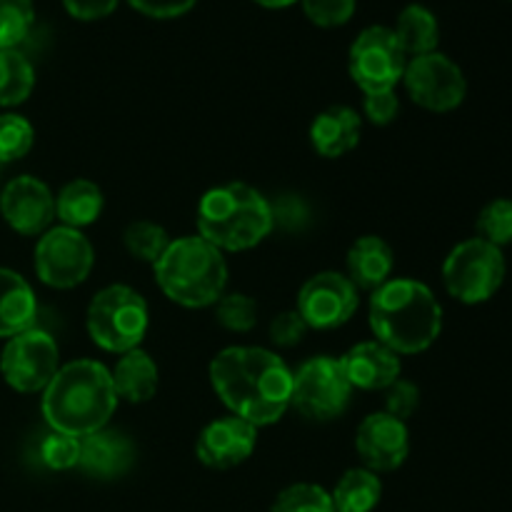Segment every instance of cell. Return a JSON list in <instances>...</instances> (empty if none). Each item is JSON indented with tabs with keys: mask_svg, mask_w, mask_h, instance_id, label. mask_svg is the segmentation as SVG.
<instances>
[{
	"mask_svg": "<svg viewBox=\"0 0 512 512\" xmlns=\"http://www.w3.org/2000/svg\"><path fill=\"white\" fill-rule=\"evenodd\" d=\"M210 383L225 408L255 428L278 423L290 410L293 370L273 350L248 345L220 350L210 363Z\"/></svg>",
	"mask_w": 512,
	"mask_h": 512,
	"instance_id": "cell-1",
	"label": "cell"
},
{
	"mask_svg": "<svg viewBox=\"0 0 512 512\" xmlns=\"http://www.w3.org/2000/svg\"><path fill=\"white\" fill-rule=\"evenodd\" d=\"M118 395L103 363L75 360L63 365L43 390V418L50 430L73 438L98 433L113 418Z\"/></svg>",
	"mask_w": 512,
	"mask_h": 512,
	"instance_id": "cell-2",
	"label": "cell"
},
{
	"mask_svg": "<svg viewBox=\"0 0 512 512\" xmlns=\"http://www.w3.org/2000/svg\"><path fill=\"white\" fill-rule=\"evenodd\" d=\"M370 330L398 355L428 350L443 330V308L420 280L395 278L370 295Z\"/></svg>",
	"mask_w": 512,
	"mask_h": 512,
	"instance_id": "cell-3",
	"label": "cell"
},
{
	"mask_svg": "<svg viewBox=\"0 0 512 512\" xmlns=\"http://www.w3.org/2000/svg\"><path fill=\"white\" fill-rule=\"evenodd\" d=\"M273 230L270 200L245 183H228L208 190L198 205V233L223 250H250Z\"/></svg>",
	"mask_w": 512,
	"mask_h": 512,
	"instance_id": "cell-4",
	"label": "cell"
},
{
	"mask_svg": "<svg viewBox=\"0 0 512 512\" xmlns=\"http://www.w3.org/2000/svg\"><path fill=\"white\" fill-rule=\"evenodd\" d=\"M153 268L155 283L165 298L183 308L215 305L228 288V263L223 253L200 235L173 240Z\"/></svg>",
	"mask_w": 512,
	"mask_h": 512,
	"instance_id": "cell-5",
	"label": "cell"
},
{
	"mask_svg": "<svg viewBox=\"0 0 512 512\" xmlns=\"http://www.w3.org/2000/svg\"><path fill=\"white\" fill-rule=\"evenodd\" d=\"M85 325L98 348L125 355L148 333V303L128 285H108L90 300Z\"/></svg>",
	"mask_w": 512,
	"mask_h": 512,
	"instance_id": "cell-6",
	"label": "cell"
},
{
	"mask_svg": "<svg viewBox=\"0 0 512 512\" xmlns=\"http://www.w3.org/2000/svg\"><path fill=\"white\" fill-rule=\"evenodd\" d=\"M503 250L480 238L463 240L443 263V283L455 300L478 305L493 298L505 280Z\"/></svg>",
	"mask_w": 512,
	"mask_h": 512,
	"instance_id": "cell-7",
	"label": "cell"
},
{
	"mask_svg": "<svg viewBox=\"0 0 512 512\" xmlns=\"http://www.w3.org/2000/svg\"><path fill=\"white\" fill-rule=\"evenodd\" d=\"M353 385L345 378L340 358L318 355L310 358L293 373V398L290 408L315 423H328L340 418L350 403Z\"/></svg>",
	"mask_w": 512,
	"mask_h": 512,
	"instance_id": "cell-8",
	"label": "cell"
},
{
	"mask_svg": "<svg viewBox=\"0 0 512 512\" xmlns=\"http://www.w3.org/2000/svg\"><path fill=\"white\" fill-rule=\"evenodd\" d=\"M408 60L393 28L370 25L350 45L348 70L363 93H378V90H395V85L403 80Z\"/></svg>",
	"mask_w": 512,
	"mask_h": 512,
	"instance_id": "cell-9",
	"label": "cell"
},
{
	"mask_svg": "<svg viewBox=\"0 0 512 512\" xmlns=\"http://www.w3.org/2000/svg\"><path fill=\"white\" fill-rule=\"evenodd\" d=\"M60 370V350L53 335L28 328L13 335L0 355V373L18 393H40Z\"/></svg>",
	"mask_w": 512,
	"mask_h": 512,
	"instance_id": "cell-10",
	"label": "cell"
},
{
	"mask_svg": "<svg viewBox=\"0 0 512 512\" xmlns=\"http://www.w3.org/2000/svg\"><path fill=\"white\" fill-rule=\"evenodd\" d=\"M93 265V245L75 228L58 225L45 230L35 245V273L55 290H70L80 285L90 275Z\"/></svg>",
	"mask_w": 512,
	"mask_h": 512,
	"instance_id": "cell-11",
	"label": "cell"
},
{
	"mask_svg": "<svg viewBox=\"0 0 512 512\" xmlns=\"http://www.w3.org/2000/svg\"><path fill=\"white\" fill-rule=\"evenodd\" d=\"M410 100L433 113H448L463 105L468 80L460 65L443 53H425L410 58L403 73Z\"/></svg>",
	"mask_w": 512,
	"mask_h": 512,
	"instance_id": "cell-12",
	"label": "cell"
},
{
	"mask_svg": "<svg viewBox=\"0 0 512 512\" xmlns=\"http://www.w3.org/2000/svg\"><path fill=\"white\" fill-rule=\"evenodd\" d=\"M300 318L315 330H333L348 323L358 310V288L343 273L313 275L298 293Z\"/></svg>",
	"mask_w": 512,
	"mask_h": 512,
	"instance_id": "cell-13",
	"label": "cell"
},
{
	"mask_svg": "<svg viewBox=\"0 0 512 512\" xmlns=\"http://www.w3.org/2000/svg\"><path fill=\"white\" fill-rule=\"evenodd\" d=\"M355 450L373 473H393L410 453V433L403 420L388 413H373L358 425Z\"/></svg>",
	"mask_w": 512,
	"mask_h": 512,
	"instance_id": "cell-14",
	"label": "cell"
},
{
	"mask_svg": "<svg viewBox=\"0 0 512 512\" xmlns=\"http://www.w3.org/2000/svg\"><path fill=\"white\" fill-rule=\"evenodd\" d=\"M0 213L20 235H43L55 218V198L43 180L20 175L0 193Z\"/></svg>",
	"mask_w": 512,
	"mask_h": 512,
	"instance_id": "cell-15",
	"label": "cell"
},
{
	"mask_svg": "<svg viewBox=\"0 0 512 512\" xmlns=\"http://www.w3.org/2000/svg\"><path fill=\"white\" fill-rule=\"evenodd\" d=\"M258 445V428L228 415L203 428L195 443V455L205 468L230 470L243 465Z\"/></svg>",
	"mask_w": 512,
	"mask_h": 512,
	"instance_id": "cell-16",
	"label": "cell"
},
{
	"mask_svg": "<svg viewBox=\"0 0 512 512\" xmlns=\"http://www.w3.org/2000/svg\"><path fill=\"white\" fill-rule=\"evenodd\" d=\"M340 365H343L348 383L360 390H385L400 378L398 353H393L388 345L378 343V340L353 345L340 358Z\"/></svg>",
	"mask_w": 512,
	"mask_h": 512,
	"instance_id": "cell-17",
	"label": "cell"
},
{
	"mask_svg": "<svg viewBox=\"0 0 512 512\" xmlns=\"http://www.w3.org/2000/svg\"><path fill=\"white\" fill-rule=\"evenodd\" d=\"M135 463V448L123 433L115 430H98L80 438V460L78 468L93 478H118L128 473Z\"/></svg>",
	"mask_w": 512,
	"mask_h": 512,
	"instance_id": "cell-18",
	"label": "cell"
},
{
	"mask_svg": "<svg viewBox=\"0 0 512 512\" xmlns=\"http://www.w3.org/2000/svg\"><path fill=\"white\" fill-rule=\"evenodd\" d=\"M345 265H348V275L345 278L355 288L375 293V290L383 288L390 280L395 255L393 248L383 238H378V235H363V238L350 245Z\"/></svg>",
	"mask_w": 512,
	"mask_h": 512,
	"instance_id": "cell-19",
	"label": "cell"
},
{
	"mask_svg": "<svg viewBox=\"0 0 512 512\" xmlns=\"http://www.w3.org/2000/svg\"><path fill=\"white\" fill-rule=\"evenodd\" d=\"M363 120L348 105L323 110L310 125V143L323 158H340L360 143Z\"/></svg>",
	"mask_w": 512,
	"mask_h": 512,
	"instance_id": "cell-20",
	"label": "cell"
},
{
	"mask_svg": "<svg viewBox=\"0 0 512 512\" xmlns=\"http://www.w3.org/2000/svg\"><path fill=\"white\" fill-rule=\"evenodd\" d=\"M38 303L23 275L0 268V338H13L33 328Z\"/></svg>",
	"mask_w": 512,
	"mask_h": 512,
	"instance_id": "cell-21",
	"label": "cell"
},
{
	"mask_svg": "<svg viewBox=\"0 0 512 512\" xmlns=\"http://www.w3.org/2000/svg\"><path fill=\"white\" fill-rule=\"evenodd\" d=\"M110 375H113V388L118 400L123 398L128 403H148L158 393V365L140 348L125 353Z\"/></svg>",
	"mask_w": 512,
	"mask_h": 512,
	"instance_id": "cell-22",
	"label": "cell"
},
{
	"mask_svg": "<svg viewBox=\"0 0 512 512\" xmlns=\"http://www.w3.org/2000/svg\"><path fill=\"white\" fill-rule=\"evenodd\" d=\"M393 33L408 58H418V55L438 50L440 23L433 10L420 3H410L400 10Z\"/></svg>",
	"mask_w": 512,
	"mask_h": 512,
	"instance_id": "cell-23",
	"label": "cell"
},
{
	"mask_svg": "<svg viewBox=\"0 0 512 512\" xmlns=\"http://www.w3.org/2000/svg\"><path fill=\"white\" fill-rule=\"evenodd\" d=\"M100 213H103V190L85 178L68 183L55 198V215L63 220L65 228H85L95 223Z\"/></svg>",
	"mask_w": 512,
	"mask_h": 512,
	"instance_id": "cell-24",
	"label": "cell"
},
{
	"mask_svg": "<svg viewBox=\"0 0 512 512\" xmlns=\"http://www.w3.org/2000/svg\"><path fill=\"white\" fill-rule=\"evenodd\" d=\"M330 498L335 512H373L383 498V483L373 470L353 468L338 480Z\"/></svg>",
	"mask_w": 512,
	"mask_h": 512,
	"instance_id": "cell-25",
	"label": "cell"
},
{
	"mask_svg": "<svg viewBox=\"0 0 512 512\" xmlns=\"http://www.w3.org/2000/svg\"><path fill=\"white\" fill-rule=\"evenodd\" d=\"M35 88V70L20 50H0V105L15 108L25 103Z\"/></svg>",
	"mask_w": 512,
	"mask_h": 512,
	"instance_id": "cell-26",
	"label": "cell"
},
{
	"mask_svg": "<svg viewBox=\"0 0 512 512\" xmlns=\"http://www.w3.org/2000/svg\"><path fill=\"white\" fill-rule=\"evenodd\" d=\"M123 243L133 258L155 265L163 258V253L168 250V245L173 243V240L168 238L163 225L150 223V220H138V223H130L128 228H125Z\"/></svg>",
	"mask_w": 512,
	"mask_h": 512,
	"instance_id": "cell-27",
	"label": "cell"
},
{
	"mask_svg": "<svg viewBox=\"0 0 512 512\" xmlns=\"http://www.w3.org/2000/svg\"><path fill=\"white\" fill-rule=\"evenodd\" d=\"M35 23L33 0H0V50L18 48Z\"/></svg>",
	"mask_w": 512,
	"mask_h": 512,
	"instance_id": "cell-28",
	"label": "cell"
},
{
	"mask_svg": "<svg viewBox=\"0 0 512 512\" xmlns=\"http://www.w3.org/2000/svg\"><path fill=\"white\" fill-rule=\"evenodd\" d=\"M270 512H335L333 498L315 483H295L275 498Z\"/></svg>",
	"mask_w": 512,
	"mask_h": 512,
	"instance_id": "cell-29",
	"label": "cell"
},
{
	"mask_svg": "<svg viewBox=\"0 0 512 512\" xmlns=\"http://www.w3.org/2000/svg\"><path fill=\"white\" fill-rule=\"evenodd\" d=\"M478 238L485 243L503 248L512 243V200L510 198H495L480 210L478 215Z\"/></svg>",
	"mask_w": 512,
	"mask_h": 512,
	"instance_id": "cell-30",
	"label": "cell"
},
{
	"mask_svg": "<svg viewBox=\"0 0 512 512\" xmlns=\"http://www.w3.org/2000/svg\"><path fill=\"white\" fill-rule=\"evenodd\" d=\"M35 143V130L23 115H0V165L25 158Z\"/></svg>",
	"mask_w": 512,
	"mask_h": 512,
	"instance_id": "cell-31",
	"label": "cell"
},
{
	"mask_svg": "<svg viewBox=\"0 0 512 512\" xmlns=\"http://www.w3.org/2000/svg\"><path fill=\"white\" fill-rule=\"evenodd\" d=\"M215 318L230 333H248L258 323V303L245 293H225L215 303Z\"/></svg>",
	"mask_w": 512,
	"mask_h": 512,
	"instance_id": "cell-32",
	"label": "cell"
},
{
	"mask_svg": "<svg viewBox=\"0 0 512 512\" xmlns=\"http://www.w3.org/2000/svg\"><path fill=\"white\" fill-rule=\"evenodd\" d=\"M40 460L43 465H48L50 470H70L78 468L80 460V438H73V435L63 433H50L45 435L43 443L38 448Z\"/></svg>",
	"mask_w": 512,
	"mask_h": 512,
	"instance_id": "cell-33",
	"label": "cell"
},
{
	"mask_svg": "<svg viewBox=\"0 0 512 512\" xmlns=\"http://www.w3.org/2000/svg\"><path fill=\"white\" fill-rule=\"evenodd\" d=\"M300 5L318 28H340L355 15L358 0H300Z\"/></svg>",
	"mask_w": 512,
	"mask_h": 512,
	"instance_id": "cell-34",
	"label": "cell"
},
{
	"mask_svg": "<svg viewBox=\"0 0 512 512\" xmlns=\"http://www.w3.org/2000/svg\"><path fill=\"white\" fill-rule=\"evenodd\" d=\"M270 213H273V228L285 233H298L310 223V208L300 195H278L270 200Z\"/></svg>",
	"mask_w": 512,
	"mask_h": 512,
	"instance_id": "cell-35",
	"label": "cell"
},
{
	"mask_svg": "<svg viewBox=\"0 0 512 512\" xmlns=\"http://www.w3.org/2000/svg\"><path fill=\"white\" fill-rule=\"evenodd\" d=\"M420 405V388L410 380H395L393 385L385 388V410L383 413L393 415L398 420H408Z\"/></svg>",
	"mask_w": 512,
	"mask_h": 512,
	"instance_id": "cell-36",
	"label": "cell"
},
{
	"mask_svg": "<svg viewBox=\"0 0 512 512\" xmlns=\"http://www.w3.org/2000/svg\"><path fill=\"white\" fill-rule=\"evenodd\" d=\"M308 330V323L300 318L298 310H283V313L275 315L273 323H270V340H273L278 348H295V345L305 338Z\"/></svg>",
	"mask_w": 512,
	"mask_h": 512,
	"instance_id": "cell-37",
	"label": "cell"
},
{
	"mask_svg": "<svg viewBox=\"0 0 512 512\" xmlns=\"http://www.w3.org/2000/svg\"><path fill=\"white\" fill-rule=\"evenodd\" d=\"M363 110L365 118L373 125H390L398 118L400 100L395 90H378V93H363Z\"/></svg>",
	"mask_w": 512,
	"mask_h": 512,
	"instance_id": "cell-38",
	"label": "cell"
},
{
	"mask_svg": "<svg viewBox=\"0 0 512 512\" xmlns=\"http://www.w3.org/2000/svg\"><path fill=\"white\" fill-rule=\"evenodd\" d=\"M130 8L138 13L148 15L155 20H170L180 18V15L190 13L198 5V0H128Z\"/></svg>",
	"mask_w": 512,
	"mask_h": 512,
	"instance_id": "cell-39",
	"label": "cell"
},
{
	"mask_svg": "<svg viewBox=\"0 0 512 512\" xmlns=\"http://www.w3.org/2000/svg\"><path fill=\"white\" fill-rule=\"evenodd\" d=\"M120 0H63V8L68 10L70 18L75 20H100L108 18L115 8H118Z\"/></svg>",
	"mask_w": 512,
	"mask_h": 512,
	"instance_id": "cell-40",
	"label": "cell"
},
{
	"mask_svg": "<svg viewBox=\"0 0 512 512\" xmlns=\"http://www.w3.org/2000/svg\"><path fill=\"white\" fill-rule=\"evenodd\" d=\"M258 5H263V8H270V10H280V8H290V5L300 3V0H255Z\"/></svg>",
	"mask_w": 512,
	"mask_h": 512,
	"instance_id": "cell-41",
	"label": "cell"
}]
</instances>
